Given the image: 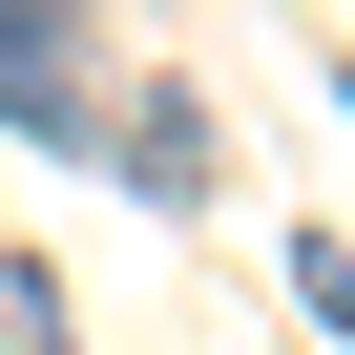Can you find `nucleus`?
I'll use <instances>...</instances> for the list:
<instances>
[{
	"mask_svg": "<svg viewBox=\"0 0 355 355\" xmlns=\"http://www.w3.org/2000/svg\"><path fill=\"white\" fill-rule=\"evenodd\" d=\"M0 125H21V146H105V84L63 42H0Z\"/></svg>",
	"mask_w": 355,
	"mask_h": 355,
	"instance_id": "obj_2",
	"label": "nucleus"
},
{
	"mask_svg": "<svg viewBox=\"0 0 355 355\" xmlns=\"http://www.w3.org/2000/svg\"><path fill=\"white\" fill-rule=\"evenodd\" d=\"M313 313H334V334H355V251H313Z\"/></svg>",
	"mask_w": 355,
	"mask_h": 355,
	"instance_id": "obj_3",
	"label": "nucleus"
},
{
	"mask_svg": "<svg viewBox=\"0 0 355 355\" xmlns=\"http://www.w3.org/2000/svg\"><path fill=\"white\" fill-rule=\"evenodd\" d=\"M0 42H63V0H0Z\"/></svg>",
	"mask_w": 355,
	"mask_h": 355,
	"instance_id": "obj_4",
	"label": "nucleus"
},
{
	"mask_svg": "<svg viewBox=\"0 0 355 355\" xmlns=\"http://www.w3.org/2000/svg\"><path fill=\"white\" fill-rule=\"evenodd\" d=\"M105 167H125L146 209H209V167H230L209 146V84H105Z\"/></svg>",
	"mask_w": 355,
	"mask_h": 355,
	"instance_id": "obj_1",
	"label": "nucleus"
}]
</instances>
